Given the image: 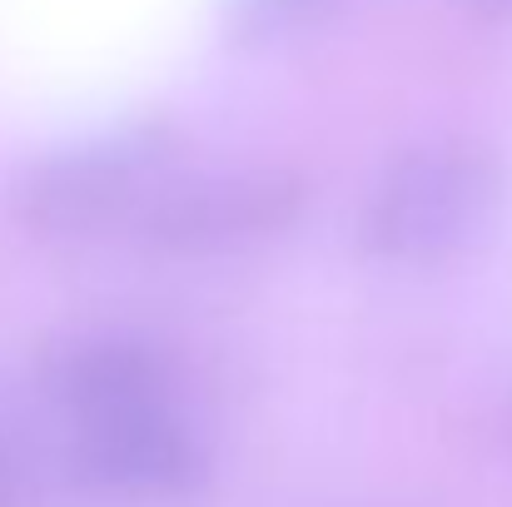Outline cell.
Segmentation results:
<instances>
[{
	"mask_svg": "<svg viewBox=\"0 0 512 507\" xmlns=\"http://www.w3.org/2000/svg\"><path fill=\"white\" fill-rule=\"evenodd\" d=\"M45 383L80 423L165 403V373L155 353L110 334L60 343L45 363Z\"/></svg>",
	"mask_w": 512,
	"mask_h": 507,
	"instance_id": "5b68a950",
	"label": "cell"
},
{
	"mask_svg": "<svg viewBox=\"0 0 512 507\" xmlns=\"http://www.w3.org/2000/svg\"><path fill=\"white\" fill-rule=\"evenodd\" d=\"M170 125H135L125 135L95 140L85 150H65L20 184V224L45 239H85L125 219L150 199L160 169L170 165Z\"/></svg>",
	"mask_w": 512,
	"mask_h": 507,
	"instance_id": "7a4b0ae2",
	"label": "cell"
},
{
	"mask_svg": "<svg viewBox=\"0 0 512 507\" xmlns=\"http://www.w3.org/2000/svg\"><path fill=\"white\" fill-rule=\"evenodd\" d=\"M304 204L309 184L294 169H229L155 194L140 214V239L174 259L239 254L294 229Z\"/></svg>",
	"mask_w": 512,
	"mask_h": 507,
	"instance_id": "3957f363",
	"label": "cell"
},
{
	"mask_svg": "<svg viewBox=\"0 0 512 507\" xmlns=\"http://www.w3.org/2000/svg\"><path fill=\"white\" fill-rule=\"evenodd\" d=\"M483 15H512V0H473Z\"/></svg>",
	"mask_w": 512,
	"mask_h": 507,
	"instance_id": "52a82bcc",
	"label": "cell"
},
{
	"mask_svg": "<svg viewBox=\"0 0 512 507\" xmlns=\"http://www.w3.org/2000/svg\"><path fill=\"white\" fill-rule=\"evenodd\" d=\"M80 468L115 493L155 498L194 478V448L165 403L80 423Z\"/></svg>",
	"mask_w": 512,
	"mask_h": 507,
	"instance_id": "277c9868",
	"label": "cell"
},
{
	"mask_svg": "<svg viewBox=\"0 0 512 507\" xmlns=\"http://www.w3.org/2000/svg\"><path fill=\"white\" fill-rule=\"evenodd\" d=\"M329 0H244V25L254 35H279V30H294L304 20H314Z\"/></svg>",
	"mask_w": 512,
	"mask_h": 507,
	"instance_id": "8992f818",
	"label": "cell"
},
{
	"mask_svg": "<svg viewBox=\"0 0 512 507\" xmlns=\"http://www.w3.org/2000/svg\"><path fill=\"white\" fill-rule=\"evenodd\" d=\"M503 165L473 140H438L383 174L363 209V249L383 264H443L473 249L503 209Z\"/></svg>",
	"mask_w": 512,
	"mask_h": 507,
	"instance_id": "6da1fadb",
	"label": "cell"
}]
</instances>
